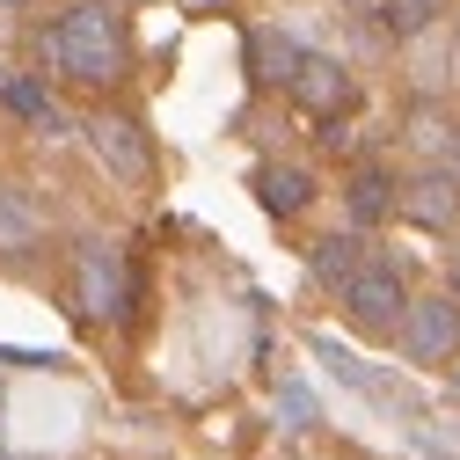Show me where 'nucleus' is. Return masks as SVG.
I'll use <instances>...</instances> for the list:
<instances>
[{"instance_id":"7ed1b4c3","label":"nucleus","mask_w":460,"mask_h":460,"mask_svg":"<svg viewBox=\"0 0 460 460\" xmlns=\"http://www.w3.org/2000/svg\"><path fill=\"white\" fill-rule=\"evenodd\" d=\"M343 314H351V329L366 336H402V314H410V285H402L394 263L366 256L351 270V285H343Z\"/></svg>"},{"instance_id":"9b49d317","label":"nucleus","mask_w":460,"mask_h":460,"mask_svg":"<svg viewBox=\"0 0 460 460\" xmlns=\"http://www.w3.org/2000/svg\"><path fill=\"white\" fill-rule=\"evenodd\" d=\"M410 146L424 154V168L460 176V118H446V110H417V118H410Z\"/></svg>"},{"instance_id":"20e7f679","label":"nucleus","mask_w":460,"mask_h":460,"mask_svg":"<svg viewBox=\"0 0 460 460\" xmlns=\"http://www.w3.org/2000/svg\"><path fill=\"white\" fill-rule=\"evenodd\" d=\"M81 132H88L95 161H102L118 183H146V176H154V146H146L139 118H125V110H95V118H88Z\"/></svg>"},{"instance_id":"6e6552de","label":"nucleus","mask_w":460,"mask_h":460,"mask_svg":"<svg viewBox=\"0 0 460 460\" xmlns=\"http://www.w3.org/2000/svg\"><path fill=\"white\" fill-rule=\"evenodd\" d=\"M256 205H263L270 219H300V212L314 205V176L293 168V161H263V168H256Z\"/></svg>"},{"instance_id":"f257e3e1","label":"nucleus","mask_w":460,"mask_h":460,"mask_svg":"<svg viewBox=\"0 0 460 460\" xmlns=\"http://www.w3.org/2000/svg\"><path fill=\"white\" fill-rule=\"evenodd\" d=\"M44 51L74 88H118L132 74V30H125V15L110 8V0H74V8L51 22Z\"/></svg>"},{"instance_id":"6ab92c4d","label":"nucleus","mask_w":460,"mask_h":460,"mask_svg":"<svg viewBox=\"0 0 460 460\" xmlns=\"http://www.w3.org/2000/svg\"><path fill=\"white\" fill-rule=\"evenodd\" d=\"M8 8H22V0H8Z\"/></svg>"},{"instance_id":"dca6fc26","label":"nucleus","mask_w":460,"mask_h":460,"mask_svg":"<svg viewBox=\"0 0 460 460\" xmlns=\"http://www.w3.org/2000/svg\"><path fill=\"white\" fill-rule=\"evenodd\" d=\"M446 293L460 300V249H453V263H446Z\"/></svg>"},{"instance_id":"f3484780","label":"nucleus","mask_w":460,"mask_h":460,"mask_svg":"<svg viewBox=\"0 0 460 460\" xmlns=\"http://www.w3.org/2000/svg\"><path fill=\"white\" fill-rule=\"evenodd\" d=\"M453 74H460V30H453Z\"/></svg>"},{"instance_id":"1a4fd4ad","label":"nucleus","mask_w":460,"mask_h":460,"mask_svg":"<svg viewBox=\"0 0 460 460\" xmlns=\"http://www.w3.org/2000/svg\"><path fill=\"white\" fill-rule=\"evenodd\" d=\"M0 110H8V118H22V125H37L44 139L66 132V110L51 102V88H44L37 74H8V81H0Z\"/></svg>"},{"instance_id":"0eeeda50","label":"nucleus","mask_w":460,"mask_h":460,"mask_svg":"<svg viewBox=\"0 0 460 460\" xmlns=\"http://www.w3.org/2000/svg\"><path fill=\"white\" fill-rule=\"evenodd\" d=\"M402 219L424 226V234H453V219H460V176L424 168L417 183H402Z\"/></svg>"},{"instance_id":"f8f14e48","label":"nucleus","mask_w":460,"mask_h":460,"mask_svg":"<svg viewBox=\"0 0 460 460\" xmlns=\"http://www.w3.org/2000/svg\"><path fill=\"white\" fill-rule=\"evenodd\" d=\"M300 59H307V51H300L293 37H278V30H256V37H249V66H256L263 88H293Z\"/></svg>"},{"instance_id":"423d86ee","label":"nucleus","mask_w":460,"mask_h":460,"mask_svg":"<svg viewBox=\"0 0 460 460\" xmlns=\"http://www.w3.org/2000/svg\"><path fill=\"white\" fill-rule=\"evenodd\" d=\"M285 95H293L307 118H322V125H329V118H343V110L358 102V81H351V66H343V59H322V51H307Z\"/></svg>"},{"instance_id":"a211bd4d","label":"nucleus","mask_w":460,"mask_h":460,"mask_svg":"<svg viewBox=\"0 0 460 460\" xmlns=\"http://www.w3.org/2000/svg\"><path fill=\"white\" fill-rule=\"evenodd\" d=\"M351 8H380V0H351Z\"/></svg>"},{"instance_id":"2eb2a0df","label":"nucleus","mask_w":460,"mask_h":460,"mask_svg":"<svg viewBox=\"0 0 460 460\" xmlns=\"http://www.w3.org/2000/svg\"><path fill=\"white\" fill-rule=\"evenodd\" d=\"M431 15H446V0H380L387 37H417V30H431Z\"/></svg>"},{"instance_id":"ddd939ff","label":"nucleus","mask_w":460,"mask_h":460,"mask_svg":"<svg viewBox=\"0 0 460 460\" xmlns=\"http://www.w3.org/2000/svg\"><path fill=\"white\" fill-rule=\"evenodd\" d=\"M307 263H314L322 285H336V293H343V285H351V270L366 263V242H358V234H329V242H314Z\"/></svg>"},{"instance_id":"39448f33","label":"nucleus","mask_w":460,"mask_h":460,"mask_svg":"<svg viewBox=\"0 0 460 460\" xmlns=\"http://www.w3.org/2000/svg\"><path fill=\"white\" fill-rule=\"evenodd\" d=\"M402 351H410L417 366H438L460 351V300L438 293V300H410V314H402Z\"/></svg>"},{"instance_id":"f03ea898","label":"nucleus","mask_w":460,"mask_h":460,"mask_svg":"<svg viewBox=\"0 0 460 460\" xmlns=\"http://www.w3.org/2000/svg\"><path fill=\"white\" fill-rule=\"evenodd\" d=\"M74 307L88 322H125L132 314V263H125L118 242L95 234V242L74 249Z\"/></svg>"},{"instance_id":"9d476101","label":"nucleus","mask_w":460,"mask_h":460,"mask_svg":"<svg viewBox=\"0 0 460 460\" xmlns=\"http://www.w3.org/2000/svg\"><path fill=\"white\" fill-rule=\"evenodd\" d=\"M343 205H351V226H380L402 212V183L387 176V168H351V190H343Z\"/></svg>"},{"instance_id":"4468645a","label":"nucleus","mask_w":460,"mask_h":460,"mask_svg":"<svg viewBox=\"0 0 460 460\" xmlns=\"http://www.w3.org/2000/svg\"><path fill=\"white\" fill-rule=\"evenodd\" d=\"M37 205H30V190H15V183H0V249H30L37 242Z\"/></svg>"}]
</instances>
